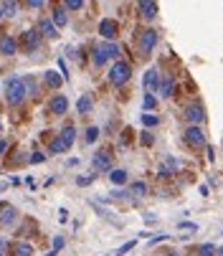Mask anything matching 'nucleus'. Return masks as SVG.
Returning a JSON list of instances; mask_svg holds the SVG:
<instances>
[{
  "mask_svg": "<svg viewBox=\"0 0 223 256\" xmlns=\"http://www.w3.org/2000/svg\"><path fill=\"white\" fill-rule=\"evenodd\" d=\"M26 96H28V94H26L23 79H20V76H10V79L6 82V99H8V104H10V106H18Z\"/></svg>",
  "mask_w": 223,
  "mask_h": 256,
  "instance_id": "f257e3e1",
  "label": "nucleus"
},
{
  "mask_svg": "<svg viewBox=\"0 0 223 256\" xmlns=\"http://www.w3.org/2000/svg\"><path fill=\"white\" fill-rule=\"evenodd\" d=\"M92 61H94V66H104L109 58H114L117 54H120V48H117V44H109V41H104V44H96L94 48H92Z\"/></svg>",
  "mask_w": 223,
  "mask_h": 256,
  "instance_id": "f03ea898",
  "label": "nucleus"
},
{
  "mask_svg": "<svg viewBox=\"0 0 223 256\" xmlns=\"http://www.w3.org/2000/svg\"><path fill=\"white\" fill-rule=\"evenodd\" d=\"M132 76V68L127 61H117V64H112V71H109V82L112 86H124Z\"/></svg>",
  "mask_w": 223,
  "mask_h": 256,
  "instance_id": "7ed1b4c3",
  "label": "nucleus"
},
{
  "mask_svg": "<svg viewBox=\"0 0 223 256\" xmlns=\"http://www.w3.org/2000/svg\"><path fill=\"white\" fill-rule=\"evenodd\" d=\"M155 44H158V30L155 28H147V30L140 33V51H142V56L152 54Z\"/></svg>",
  "mask_w": 223,
  "mask_h": 256,
  "instance_id": "20e7f679",
  "label": "nucleus"
},
{
  "mask_svg": "<svg viewBox=\"0 0 223 256\" xmlns=\"http://www.w3.org/2000/svg\"><path fill=\"white\" fill-rule=\"evenodd\" d=\"M185 144H188V148H193V150L206 148V134H203V130H200V127H188V130H185Z\"/></svg>",
  "mask_w": 223,
  "mask_h": 256,
  "instance_id": "39448f33",
  "label": "nucleus"
},
{
  "mask_svg": "<svg viewBox=\"0 0 223 256\" xmlns=\"http://www.w3.org/2000/svg\"><path fill=\"white\" fill-rule=\"evenodd\" d=\"M99 33H102V38H106L109 44H114V38L120 36V26H117V20L104 18V20L99 23Z\"/></svg>",
  "mask_w": 223,
  "mask_h": 256,
  "instance_id": "423d86ee",
  "label": "nucleus"
},
{
  "mask_svg": "<svg viewBox=\"0 0 223 256\" xmlns=\"http://www.w3.org/2000/svg\"><path fill=\"white\" fill-rule=\"evenodd\" d=\"M20 44H23V48H26L28 54H30V51H38V48H41V33H38V30H23Z\"/></svg>",
  "mask_w": 223,
  "mask_h": 256,
  "instance_id": "0eeeda50",
  "label": "nucleus"
},
{
  "mask_svg": "<svg viewBox=\"0 0 223 256\" xmlns=\"http://www.w3.org/2000/svg\"><path fill=\"white\" fill-rule=\"evenodd\" d=\"M185 120L190 122V127H198L203 120H206V109L200 104H190L188 109H185Z\"/></svg>",
  "mask_w": 223,
  "mask_h": 256,
  "instance_id": "6e6552de",
  "label": "nucleus"
},
{
  "mask_svg": "<svg viewBox=\"0 0 223 256\" xmlns=\"http://www.w3.org/2000/svg\"><path fill=\"white\" fill-rule=\"evenodd\" d=\"M158 84H160L158 68H147V71H144V76H142V86H144V92H147V94L158 92Z\"/></svg>",
  "mask_w": 223,
  "mask_h": 256,
  "instance_id": "1a4fd4ad",
  "label": "nucleus"
},
{
  "mask_svg": "<svg viewBox=\"0 0 223 256\" xmlns=\"http://www.w3.org/2000/svg\"><path fill=\"white\" fill-rule=\"evenodd\" d=\"M180 170V160L178 158H165L162 162H160V168H158V172L162 175V178H170V175H175Z\"/></svg>",
  "mask_w": 223,
  "mask_h": 256,
  "instance_id": "9d476101",
  "label": "nucleus"
},
{
  "mask_svg": "<svg viewBox=\"0 0 223 256\" xmlns=\"http://www.w3.org/2000/svg\"><path fill=\"white\" fill-rule=\"evenodd\" d=\"M66 109H68V99L64 94H56L51 102H48V112L51 114H66Z\"/></svg>",
  "mask_w": 223,
  "mask_h": 256,
  "instance_id": "9b49d317",
  "label": "nucleus"
},
{
  "mask_svg": "<svg viewBox=\"0 0 223 256\" xmlns=\"http://www.w3.org/2000/svg\"><path fill=\"white\" fill-rule=\"evenodd\" d=\"M16 218H18V210L13 206H3V208H0V226H3V228L13 226Z\"/></svg>",
  "mask_w": 223,
  "mask_h": 256,
  "instance_id": "f8f14e48",
  "label": "nucleus"
},
{
  "mask_svg": "<svg viewBox=\"0 0 223 256\" xmlns=\"http://www.w3.org/2000/svg\"><path fill=\"white\" fill-rule=\"evenodd\" d=\"M94 170H112V155H109V150H99L96 155H94Z\"/></svg>",
  "mask_w": 223,
  "mask_h": 256,
  "instance_id": "ddd939ff",
  "label": "nucleus"
},
{
  "mask_svg": "<svg viewBox=\"0 0 223 256\" xmlns=\"http://www.w3.org/2000/svg\"><path fill=\"white\" fill-rule=\"evenodd\" d=\"M16 48H18V44H16V38H13V36H8V33H3V36H0V54L13 56V54H16Z\"/></svg>",
  "mask_w": 223,
  "mask_h": 256,
  "instance_id": "4468645a",
  "label": "nucleus"
},
{
  "mask_svg": "<svg viewBox=\"0 0 223 256\" xmlns=\"http://www.w3.org/2000/svg\"><path fill=\"white\" fill-rule=\"evenodd\" d=\"M38 33L46 36V38H58V28L51 23V18H44V20L38 23Z\"/></svg>",
  "mask_w": 223,
  "mask_h": 256,
  "instance_id": "2eb2a0df",
  "label": "nucleus"
},
{
  "mask_svg": "<svg viewBox=\"0 0 223 256\" xmlns=\"http://www.w3.org/2000/svg\"><path fill=\"white\" fill-rule=\"evenodd\" d=\"M92 106H94L92 94H82L79 102H76V112H79V114H86V112H92Z\"/></svg>",
  "mask_w": 223,
  "mask_h": 256,
  "instance_id": "dca6fc26",
  "label": "nucleus"
},
{
  "mask_svg": "<svg viewBox=\"0 0 223 256\" xmlns=\"http://www.w3.org/2000/svg\"><path fill=\"white\" fill-rule=\"evenodd\" d=\"M172 86H175V79L168 74V76H162V79H160V84H158V92H160L162 96H172Z\"/></svg>",
  "mask_w": 223,
  "mask_h": 256,
  "instance_id": "f3484780",
  "label": "nucleus"
},
{
  "mask_svg": "<svg viewBox=\"0 0 223 256\" xmlns=\"http://www.w3.org/2000/svg\"><path fill=\"white\" fill-rule=\"evenodd\" d=\"M137 8L142 10L144 18H155V16H158V3H150V0H142V3H137Z\"/></svg>",
  "mask_w": 223,
  "mask_h": 256,
  "instance_id": "a211bd4d",
  "label": "nucleus"
},
{
  "mask_svg": "<svg viewBox=\"0 0 223 256\" xmlns=\"http://www.w3.org/2000/svg\"><path fill=\"white\" fill-rule=\"evenodd\" d=\"M44 82H46V86H51V89H58L64 79L58 76V71H46V74H44Z\"/></svg>",
  "mask_w": 223,
  "mask_h": 256,
  "instance_id": "6ab92c4d",
  "label": "nucleus"
},
{
  "mask_svg": "<svg viewBox=\"0 0 223 256\" xmlns=\"http://www.w3.org/2000/svg\"><path fill=\"white\" fill-rule=\"evenodd\" d=\"M56 28H64L66 23H68V16H66V10L64 8H54V20H51Z\"/></svg>",
  "mask_w": 223,
  "mask_h": 256,
  "instance_id": "aec40b11",
  "label": "nucleus"
},
{
  "mask_svg": "<svg viewBox=\"0 0 223 256\" xmlns=\"http://www.w3.org/2000/svg\"><path fill=\"white\" fill-rule=\"evenodd\" d=\"M109 180L114 182V186H124V182H127V172L124 170H109Z\"/></svg>",
  "mask_w": 223,
  "mask_h": 256,
  "instance_id": "412c9836",
  "label": "nucleus"
},
{
  "mask_svg": "<svg viewBox=\"0 0 223 256\" xmlns=\"http://www.w3.org/2000/svg\"><path fill=\"white\" fill-rule=\"evenodd\" d=\"M64 150H68V144L64 142V137H61V134L54 137V140H51V152L56 155V152H64Z\"/></svg>",
  "mask_w": 223,
  "mask_h": 256,
  "instance_id": "4be33fe9",
  "label": "nucleus"
},
{
  "mask_svg": "<svg viewBox=\"0 0 223 256\" xmlns=\"http://www.w3.org/2000/svg\"><path fill=\"white\" fill-rule=\"evenodd\" d=\"M61 137H64V142L68 144H74V140H76V130H74V124H68V127H64V132H61Z\"/></svg>",
  "mask_w": 223,
  "mask_h": 256,
  "instance_id": "5701e85b",
  "label": "nucleus"
},
{
  "mask_svg": "<svg viewBox=\"0 0 223 256\" xmlns=\"http://www.w3.org/2000/svg\"><path fill=\"white\" fill-rule=\"evenodd\" d=\"M0 10H3V18H13L18 10V3H0Z\"/></svg>",
  "mask_w": 223,
  "mask_h": 256,
  "instance_id": "b1692460",
  "label": "nucleus"
},
{
  "mask_svg": "<svg viewBox=\"0 0 223 256\" xmlns=\"http://www.w3.org/2000/svg\"><path fill=\"white\" fill-rule=\"evenodd\" d=\"M16 256H33V246L30 244H18L16 246Z\"/></svg>",
  "mask_w": 223,
  "mask_h": 256,
  "instance_id": "393cba45",
  "label": "nucleus"
},
{
  "mask_svg": "<svg viewBox=\"0 0 223 256\" xmlns=\"http://www.w3.org/2000/svg\"><path fill=\"white\" fill-rule=\"evenodd\" d=\"M142 122H144L147 127H158V124H160V117H158V114H150V112H147V114H142Z\"/></svg>",
  "mask_w": 223,
  "mask_h": 256,
  "instance_id": "a878e982",
  "label": "nucleus"
},
{
  "mask_svg": "<svg viewBox=\"0 0 223 256\" xmlns=\"http://www.w3.org/2000/svg\"><path fill=\"white\" fill-rule=\"evenodd\" d=\"M132 193L137 196V198H142V196H147V186H144V182H132Z\"/></svg>",
  "mask_w": 223,
  "mask_h": 256,
  "instance_id": "bb28decb",
  "label": "nucleus"
},
{
  "mask_svg": "<svg viewBox=\"0 0 223 256\" xmlns=\"http://www.w3.org/2000/svg\"><path fill=\"white\" fill-rule=\"evenodd\" d=\"M86 144H92V142H96L99 140V127H86Z\"/></svg>",
  "mask_w": 223,
  "mask_h": 256,
  "instance_id": "cd10ccee",
  "label": "nucleus"
},
{
  "mask_svg": "<svg viewBox=\"0 0 223 256\" xmlns=\"http://www.w3.org/2000/svg\"><path fill=\"white\" fill-rule=\"evenodd\" d=\"M82 8H84L82 0H66L64 3V10H82Z\"/></svg>",
  "mask_w": 223,
  "mask_h": 256,
  "instance_id": "c85d7f7f",
  "label": "nucleus"
},
{
  "mask_svg": "<svg viewBox=\"0 0 223 256\" xmlns=\"http://www.w3.org/2000/svg\"><path fill=\"white\" fill-rule=\"evenodd\" d=\"M198 256H216V246L213 244H203L198 248Z\"/></svg>",
  "mask_w": 223,
  "mask_h": 256,
  "instance_id": "c756f323",
  "label": "nucleus"
},
{
  "mask_svg": "<svg viewBox=\"0 0 223 256\" xmlns=\"http://www.w3.org/2000/svg\"><path fill=\"white\" fill-rule=\"evenodd\" d=\"M142 106H144V109H155V106H158V99H155L152 94H147L144 102H142Z\"/></svg>",
  "mask_w": 223,
  "mask_h": 256,
  "instance_id": "7c9ffc66",
  "label": "nucleus"
},
{
  "mask_svg": "<svg viewBox=\"0 0 223 256\" xmlns=\"http://www.w3.org/2000/svg\"><path fill=\"white\" fill-rule=\"evenodd\" d=\"M94 178H96V175H84V178H79V180H76V186H82V188H84V186H89V182H94Z\"/></svg>",
  "mask_w": 223,
  "mask_h": 256,
  "instance_id": "2f4dec72",
  "label": "nucleus"
},
{
  "mask_svg": "<svg viewBox=\"0 0 223 256\" xmlns=\"http://www.w3.org/2000/svg\"><path fill=\"white\" fill-rule=\"evenodd\" d=\"M152 142H155V137H152L150 132H142V144H144V148H150Z\"/></svg>",
  "mask_w": 223,
  "mask_h": 256,
  "instance_id": "473e14b6",
  "label": "nucleus"
},
{
  "mask_svg": "<svg viewBox=\"0 0 223 256\" xmlns=\"http://www.w3.org/2000/svg\"><path fill=\"white\" fill-rule=\"evenodd\" d=\"M44 160H46V155H41V152H33V155H30V162H33V165H41Z\"/></svg>",
  "mask_w": 223,
  "mask_h": 256,
  "instance_id": "72a5a7b5",
  "label": "nucleus"
},
{
  "mask_svg": "<svg viewBox=\"0 0 223 256\" xmlns=\"http://www.w3.org/2000/svg\"><path fill=\"white\" fill-rule=\"evenodd\" d=\"M134 244H137V241H127V244H124V246H122V248H120V251H117L114 256H122V254H127V251H132V246H134Z\"/></svg>",
  "mask_w": 223,
  "mask_h": 256,
  "instance_id": "f704fd0d",
  "label": "nucleus"
},
{
  "mask_svg": "<svg viewBox=\"0 0 223 256\" xmlns=\"http://www.w3.org/2000/svg\"><path fill=\"white\" fill-rule=\"evenodd\" d=\"M46 3H44V0H30V3H28V8H33V10H38V8H44Z\"/></svg>",
  "mask_w": 223,
  "mask_h": 256,
  "instance_id": "c9c22d12",
  "label": "nucleus"
},
{
  "mask_svg": "<svg viewBox=\"0 0 223 256\" xmlns=\"http://www.w3.org/2000/svg\"><path fill=\"white\" fill-rule=\"evenodd\" d=\"M61 248H64V238H61V236H56V241H54V251L58 254Z\"/></svg>",
  "mask_w": 223,
  "mask_h": 256,
  "instance_id": "e433bc0d",
  "label": "nucleus"
},
{
  "mask_svg": "<svg viewBox=\"0 0 223 256\" xmlns=\"http://www.w3.org/2000/svg\"><path fill=\"white\" fill-rule=\"evenodd\" d=\"M180 228H185V231H190V228H193V231H198V226H196V224H190V221H182V224H180Z\"/></svg>",
  "mask_w": 223,
  "mask_h": 256,
  "instance_id": "4c0bfd02",
  "label": "nucleus"
},
{
  "mask_svg": "<svg viewBox=\"0 0 223 256\" xmlns=\"http://www.w3.org/2000/svg\"><path fill=\"white\" fill-rule=\"evenodd\" d=\"M6 150H8V142H6V140H0V155H3Z\"/></svg>",
  "mask_w": 223,
  "mask_h": 256,
  "instance_id": "58836bf2",
  "label": "nucleus"
},
{
  "mask_svg": "<svg viewBox=\"0 0 223 256\" xmlns=\"http://www.w3.org/2000/svg\"><path fill=\"white\" fill-rule=\"evenodd\" d=\"M6 248H8V244H6V241H0V256H6Z\"/></svg>",
  "mask_w": 223,
  "mask_h": 256,
  "instance_id": "ea45409f",
  "label": "nucleus"
},
{
  "mask_svg": "<svg viewBox=\"0 0 223 256\" xmlns=\"http://www.w3.org/2000/svg\"><path fill=\"white\" fill-rule=\"evenodd\" d=\"M6 188H8V182H0V193H3Z\"/></svg>",
  "mask_w": 223,
  "mask_h": 256,
  "instance_id": "a19ab883",
  "label": "nucleus"
},
{
  "mask_svg": "<svg viewBox=\"0 0 223 256\" xmlns=\"http://www.w3.org/2000/svg\"><path fill=\"white\" fill-rule=\"evenodd\" d=\"M216 254H218V256H223V246H220V248H216Z\"/></svg>",
  "mask_w": 223,
  "mask_h": 256,
  "instance_id": "79ce46f5",
  "label": "nucleus"
},
{
  "mask_svg": "<svg viewBox=\"0 0 223 256\" xmlns=\"http://www.w3.org/2000/svg\"><path fill=\"white\" fill-rule=\"evenodd\" d=\"M46 256H56V251H48V254H46Z\"/></svg>",
  "mask_w": 223,
  "mask_h": 256,
  "instance_id": "37998d69",
  "label": "nucleus"
},
{
  "mask_svg": "<svg viewBox=\"0 0 223 256\" xmlns=\"http://www.w3.org/2000/svg\"><path fill=\"white\" fill-rule=\"evenodd\" d=\"M0 20H3V10H0Z\"/></svg>",
  "mask_w": 223,
  "mask_h": 256,
  "instance_id": "c03bdc74",
  "label": "nucleus"
},
{
  "mask_svg": "<svg viewBox=\"0 0 223 256\" xmlns=\"http://www.w3.org/2000/svg\"><path fill=\"white\" fill-rule=\"evenodd\" d=\"M168 256H178V254H168Z\"/></svg>",
  "mask_w": 223,
  "mask_h": 256,
  "instance_id": "a18cd8bd",
  "label": "nucleus"
},
{
  "mask_svg": "<svg viewBox=\"0 0 223 256\" xmlns=\"http://www.w3.org/2000/svg\"><path fill=\"white\" fill-rule=\"evenodd\" d=\"M0 132H3V124H0Z\"/></svg>",
  "mask_w": 223,
  "mask_h": 256,
  "instance_id": "49530a36",
  "label": "nucleus"
},
{
  "mask_svg": "<svg viewBox=\"0 0 223 256\" xmlns=\"http://www.w3.org/2000/svg\"><path fill=\"white\" fill-rule=\"evenodd\" d=\"M112 256H114V254H112Z\"/></svg>",
  "mask_w": 223,
  "mask_h": 256,
  "instance_id": "de8ad7c7",
  "label": "nucleus"
}]
</instances>
